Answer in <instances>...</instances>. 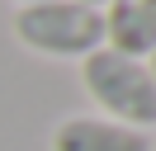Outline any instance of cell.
Returning a JSON list of instances; mask_svg holds the SVG:
<instances>
[{
  "label": "cell",
  "instance_id": "3957f363",
  "mask_svg": "<svg viewBox=\"0 0 156 151\" xmlns=\"http://www.w3.org/2000/svg\"><path fill=\"white\" fill-rule=\"evenodd\" d=\"M52 151H151V137L104 113H71L52 128Z\"/></svg>",
  "mask_w": 156,
  "mask_h": 151
},
{
  "label": "cell",
  "instance_id": "277c9868",
  "mask_svg": "<svg viewBox=\"0 0 156 151\" xmlns=\"http://www.w3.org/2000/svg\"><path fill=\"white\" fill-rule=\"evenodd\" d=\"M104 47L147 61L156 52V0H109L104 5Z\"/></svg>",
  "mask_w": 156,
  "mask_h": 151
},
{
  "label": "cell",
  "instance_id": "6da1fadb",
  "mask_svg": "<svg viewBox=\"0 0 156 151\" xmlns=\"http://www.w3.org/2000/svg\"><path fill=\"white\" fill-rule=\"evenodd\" d=\"M80 85H85V94L95 99V109L104 118L137 128V132L156 128V80H151V66L142 57L95 47L80 61Z\"/></svg>",
  "mask_w": 156,
  "mask_h": 151
},
{
  "label": "cell",
  "instance_id": "8992f818",
  "mask_svg": "<svg viewBox=\"0 0 156 151\" xmlns=\"http://www.w3.org/2000/svg\"><path fill=\"white\" fill-rule=\"evenodd\" d=\"M85 5H95V9H104V5H109V0H85Z\"/></svg>",
  "mask_w": 156,
  "mask_h": 151
},
{
  "label": "cell",
  "instance_id": "ba28073f",
  "mask_svg": "<svg viewBox=\"0 0 156 151\" xmlns=\"http://www.w3.org/2000/svg\"><path fill=\"white\" fill-rule=\"evenodd\" d=\"M151 151H156V146H151Z\"/></svg>",
  "mask_w": 156,
  "mask_h": 151
},
{
  "label": "cell",
  "instance_id": "7a4b0ae2",
  "mask_svg": "<svg viewBox=\"0 0 156 151\" xmlns=\"http://www.w3.org/2000/svg\"><path fill=\"white\" fill-rule=\"evenodd\" d=\"M10 28L29 52L52 57V61H85L95 47H104V9L85 5V0L19 5Z\"/></svg>",
  "mask_w": 156,
  "mask_h": 151
},
{
  "label": "cell",
  "instance_id": "52a82bcc",
  "mask_svg": "<svg viewBox=\"0 0 156 151\" xmlns=\"http://www.w3.org/2000/svg\"><path fill=\"white\" fill-rule=\"evenodd\" d=\"M14 5H38V0H14Z\"/></svg>",
  "mask_w": 156,
  "mask_h": 151
},
{
  "label": "cell",
  "instance_id": "5b68a950",
  "mask_svg": "<svg viewBox=\"0 0 156 151\" xmlns=\"http://www.w3.org/2000/svg\"><path fill=\"white\" fill-rule=\"evenodd\" d=\"M147 66H151V80H156V52H151V57H147Z\"/></svg>",
  "mask_w": 156,
  "mask_h": 151
}]
</instances>
